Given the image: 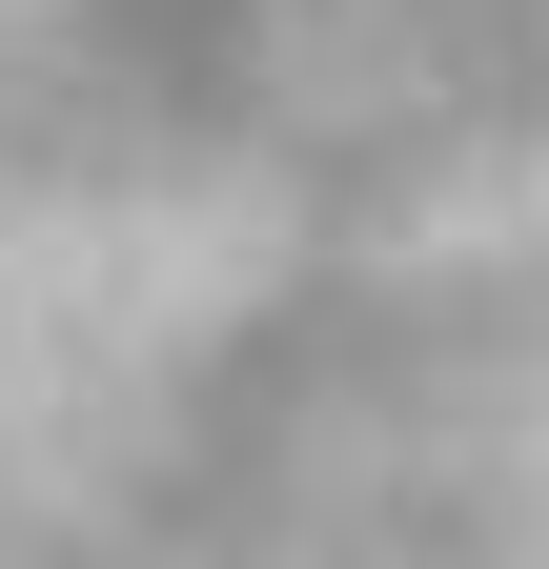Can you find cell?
I'll return each instance as SVG.
<instances>
[{
  "label": "cell",
  "instance_id": "6da1fadb",
  "mask_svg": "<svg viewBox=\"0 0 549 569\" xmlns=\"http://www.w3.org/2000/svg\"><path fill=\"white\" fill-rule=\"evenodd\" d=\"M0 569H549V0H0Z\"/></svg>",
  "mask_w": 549,
  "mask_h": 569
}]
</instances>
